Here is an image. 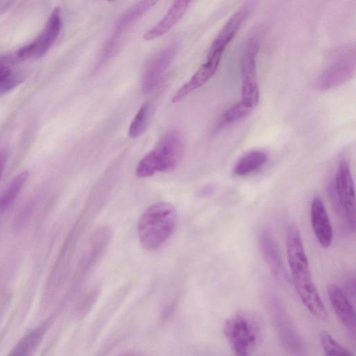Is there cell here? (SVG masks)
Returning <instances> with one entry per match:
<instances>
[{"instance_id":"603a6c76","label":"cell","mask_w":356,"mask_h":356,"mask_svg":"<svg viewBox=\"0 0 356 356\" xmlns=\"http://www.w3.org/2000/svg\"><path fill=\"white\" fill-rule=\"evenodd\" d=\"M22 81V77L15 73H10L0 83V94H4L14 88Z\"/></svg>"},{"instance_id":"44dd1931","label":"cell","mask_w":356,"mask_h":356,"mask_svg":"<svg viewBox=\"0 0 356 356\" xmlns=\"http://www.w3.org/2000/svg\"><path fill=\"white\" fill-rule=\"evenodd\" d=\"M259 100V90L256 81L243 79L241 102L248 108H255Z\"/></svg>"},{"instance_id":"4316f807","label":"cell","mask_w":356,"mask_h":356,"mask_svg":"<svg viewBox=\"0 0 356 356\" xmlns=\"http://www.w3.org/2000/svg\"><path fill=\"white\" fill-rule=\"evenodd\" d=\"M13 356H18V355H13Z\"/></svg>"},{"instance_id":"3957f363","label":"cell","mask_w":356,"mask_h":356,"mask_svg":"<svg viewBox=\"0 0 356 356\" xmlns=\"http://www.w3.org/2000/svg\"><path fill=\"white\" fill-rule=\"evenodd\" d=\"M184 148L181 133L177 130L166 132L140 159L136 168V175L143 178L174 170L181 160Z\"/></svg>"},{"instance_id":"7402d4cb","label":"cell","mask_w":356,"mask_h":356,"mask_svg":"<svg viewBox=\"0 0 356 356\" xmlns=\"http://www.w3.org/2000/svg\"><path fill=\"white\" fill-rule=\"evenodd\" d=\"M252 109L244 105L241 102L232 105L223 114L220 125L235 122L247 116Z\"/></svg>"},{"instance_id":"ac0fdd59","label":"cell","mask_w":356,"mask_h":356,"mask_svg":"<svg viewBox=\"0 0 356 356\" xmlns=\"http://www.w3.org/2000/svg\"><path fill=\"white\" fill-rule=\"evenodd\" d=\"M258 48L259 43L254 38L250 40L245 47L241 61V71L243 79L256 81V57Z\"/></svg>"},{"instance_id":"277c9868","label":"cell","mask_w":356,"mask_h":356,"mask_svg":"<svg viewBox=\"0 0 356 356\" xmlns=\"http://www.w3.org/2000/svg\"><path fill=\"white\" fill-rule=\"evenodd\" d=\"M330 195L335 209L346 219L350 229H355V194L350 165L341 161L337 170L334 184L330 186Z\"/></svg>"},{"instance_id":"8fae6325","label":"cell","mask_w":356,"mask_h":356,"mask_svg":"<svg viewBox=\"0 0 356 356\" xmlns=\"http://www.w3.org/2000/svg\"><path fill=\"white\" fill-rule=\"evenodd\" d=\"M310 216L312 227L318 243L325 248L330 247L333 238L332 228L323 202L318 196L312 200Z\"/></svg>"},{"instance_id":"7c38bea8","label":"cell","mask_w":356,"mask_h":356,"mask_svg":"<svg viewBox=\"0 0 356 356\" xmlns=\"http://www.w3.org/2000/svg\"><path fill=\"white\" fill-rule=\"evenodd\" d=\"M327 294L334 311L344 327L353 334L355 332V314L353 306L344 292L337 285L327 286Z\"/></svg>"},{"instance_id":"8992f818","label":"cell","mask_w":356,"mask_h":356,"mask_svg":"<svg viewBox=\"0 0 356 356\" xmlns=\"http://www.w3.org/2000/svg\"><path fill=\"white\" fill-rule=\"evenodd\" d=\"M355 72L354 47L343 46L334 50L318 79V87L327 90L350 80Z\"/></svg>"},{"instance_id":"cb8c5ba5","label":"cell","mask_w":356,"mask_h":356,"mask_svg":"<svg viewBox=\"0 0 356 356\" xmlns=\"http://www.w3.org/2000/svg\"><path fill=\"white\" fill-rule=\"evenodd\" d=\"M9 67L3 61H0V83L10 73Z\"/></svg>"},{"instance_id":"9c48e42d","label":"cell","mask_w":356,"mask_h":356,"mask_svg":"<svg viewBox=\"0 0 356 356\" xmlns=\"http://www.w3.org/2000/svg\"><path fill=\"white\" fill-rule=\"evenodd\" d=\"M222 53L223 51H209L207 60L197 69L190 80L177 90L172 102H179L187 95L205 84L215 74Z\"/></svg>"},{"instance_id":"9a60e30c","label":"cell","mask_w":356,"mask_h":356,"mask_svg":"<svg viewBox=\"0 0 356 356\" xmlns=\"http://www.w3.org/2000/svg\"><path fill=\"white\" fill-rule=\"evenodd\" d=\"M247 6V4H245V6L236 11L230 17L212 42L209 51H224L247 16L249 10Z\"/></svg>"},{"instance_id":"6da1fadb","label":"cell","mask_w":356,"mask_h":356,"mask_svg":"<svg viewBox=\"0 0 356 356\" xmlns=\"http://www.w3.org/2000/svg\"><path fill=\"white\" fill-rule=\"evenodd\" d=\"M178 222L175 207L159 202L148 207L138 222V235L141 246L146 250L160 248L173 234Z\"/></svg>"},{"instance_id":"e0dca14e","label":"cell","mask_w":356,"mask_h":356,"mask_svg":"<svg viewBox=\"0 0 356 356\" xmlns=\"http://www.w3.org/2000/svg\"><path fill=\"white\" fill-rule=\"evenodd\" d=\"M29 177V172L25 170L17 175L12 179L0 197V211H4L13 204L24 188Z\"/></svg>"},{"instance_id":"ffe728a7","label":"cell","mask_w":356,"mask_h":356,"mask_svg":"<svg viewBox=\"0 0 356 356\" xmlns=\"http://www.w3.org/2000/svg\"><path fill=\"white\" fill-rule=\"evenodd\" d=\"M149 109V102H145L140 106L129 125V137L134 138L143 134L146 128Z\"/></svg>"},{"instance_id":"484cf974","label":"cell","mask_w":356,"mask_h":356,"mask_svg":"<svg viewBox=\"0 0 356 356\" xmlns=\"http://www.w3.org/2000/svg\"><path fill=\"white\" fill-rule=\"evenodd\" d=\"M122 356H142V355H137V354H135V353H126Z\"/></svg>"},{"instance_id":"5b68a950","label":"cell","mask_w":356,"mask_h":356,"mask_svg":"<svg viewBox=\"0 0 356 356\" xmlns=\"http://www.w3.org/2000/svg\"><path fill=\"white\" fill-rule=\"evenodd\" d=\"M266 305L279 340L291 356H306L304 342L295 328L280 300L274 295L266 299Z\"/></svg>"},{"instance_id":"30bf717a","label":"cell","mask_w":356,"mask_h":356,"mask_svg":"<svg viewBox=\"0 0 356 356\" xmlns=\"http://www.w3.org/2000/svg\"><path fill=\"white\" fill-rule=\"evenodd\" d=\"M176 49L175 45L169 46L159 52L149 63L141 79V89L144 93L152 91L159 83L171 64Z\"/></svg>"},{"instance_id":"52a82bcc","label":"cell","mask_w":356,"mask_h":356,"mask_svg":"<svg viewBox=\"0 0 356 356\" xmlns=\"http://www.w3.org/2000/svg\"><path fill=\"white\" fill-rule=\"evenodd\" d=\"M290 270L295 289L305 307L316 318H327V310L313 282L309 264Z\"/></svg>"},{"instance_id":"d6986e66","label":"cell","mask_w":356,"mask_h":356,"mask_svg":"<svg viewBox=\"0 0 356 356\" xmlns=\"http://www.w3.org/2000/svg\"><path fill=\"white\" fill-rule=\"evenodd\" d=\"M320 341L325 356H354L350 350L339 343L327 332L321 333Z\"/></svg>"},{"instance_id":"2e32d148","label":"cell","mask_w":356,"mask_h":356,"mask_svg":"<svg viewBox=\"0 0 356 356\" xmlns=\"http://www.w3.org/2000/svg\"><path fill=\"white\" fill-rule=\"evenodd\" d=\"M268 160L266 154L261 150H252L243 155L234 167V173L239 177L248 175L259 170Z\"/></svg>"},{"instance_id":"d4e9b609","label":"cell","mask_w":356,"mask_h":356,"mask_svg":"<svg viewBox=\"0 0 356 356\" xmlns=\"http://www.w3.org/2000/svg\"><path fill=\"white\" fill-rule=\"evenodd\" d=\"M6 159H7V154L6 152L3 150L0 152V177L2 175V172L3 171L6 163Z\"/></svg>"},{"instance_id":"4fadbf2b","label":"cell","mask_w":356,"mask_h":356,"mask_svg":"<svg viewBox=\"0 0 356 356\" xmlns=\"http://www.w3.org/2000/svg\"><path fill=\"white\" fill-rule=\"evenodd\" d=\"M261 252L274 275L281 280L286 279L282 257L278 247L271 234L262 230L259 235Z\"/></svg>"},{"instance_id":"7a4b0ae2","label":"cell","mask_w":356,"mask_h":356,"mask_svg":"<svg viewBox=\"0 0 356 356\" xmlns=\"http://www.w3.org/2000/svg\"><path fill=\"white\" fill-rule=\"evenodd\" d=\"M264 328V321L259 314L240 310L225 321L223 332L236 356H250L260 343Z\"/></svg>"},{"instance_id":"5bb4252c","label":"cell","mask_w":356,"mask_h":356,"mask_svg":"<svg viewBox=\"0 0 356 356\" xmlns=\"http://www.w3.org/2000/svg\"><path fill=\"white\" fill-rule=\"evenodd\" d=\"M189 3L186 0L174 1L164 17L144 34V40H152L168 32L183 17Z\"/></svg>"},{"instance_id":"ba28073f","label":"cell","mask_w":356,"mask_h":356,"mask_svg":"<svg viewBox=\"0 0 356 356\" xmlns=\"http://www.w3.org/2000/svg\"><path fill=\"white\" fill-rule=\"evenodd\" d=\"M62 18L59 8H55L40 34L31 43L19 49L17 56L20 59L38 58L43 56L59 35Z\"/></svg>"}]
</instances>
